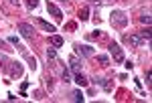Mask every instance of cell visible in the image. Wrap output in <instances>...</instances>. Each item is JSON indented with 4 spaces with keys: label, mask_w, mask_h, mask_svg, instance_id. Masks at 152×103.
Instances as JSON below:
<instances>
[{
    "label": "cell",
    "mask_w": 152,
    "mask_h": 103,
    "mask_svg": "<svg viewBox=\"0 0 152 103\" xmlns=\"http://www.w3.org/2000/svg\"><path fill=\"white\" fill-rule=\"evenodd\" d=\"M112 24H114L116 28L128 26V16H126V12L124 10H114L112 12Z\"/></svg>",
    "instance_id": "6da1fadb"
},
{
    "label": "cell",
    "mask_w": 152,
    "mask_h": 103,
    "mask_svg": "<svg viewBox=\"0 0 152 103\" xmlns=\"http://www.w3.org/2000/svg\"><path fill=\"white\" fill-rule=\"evenodd\" d=\"M107 49H110V53L114 55V61H116V63H124V61H126V59H124V51L120 49L118 43H110Z\"/></svg>",
    "instance_id": "7a4b0ae2"
},
{
    "label": "cell",
    "mask_w": 152,
    "mask_h": 103,
    "mask_svg": "<svg viewBox=\"0 0 152 103\" xmlns=\"http://www.w3.org/2000/svg\"><path fill=\"white\" fill-rule=\"evenodd\" d=\"M16 28H18V33L23 34L24 38H33V36H35V28H33L31 24H26V22H20L18 26H16Z\"/></svg>",
    "instance_id": "3957f363"
},
{
    "label": "cell",
    "mask_w": 152,
    "mask_h": 103,
    "mask_svg": "<svg viewBox=\"0 0 152 103\" xmlns=\"http://www.w3.org/2000/svg\"><path fill=\"white\" fill-rule=\"evenodd\" d=\"M75 53L77 55H83V57H94V46H89V45H77L75 46Z\"/></svg>",
    "instance_id": "277c9868"
},
{
    "label": "cell",
    "mask_w": 152,
    "mask_h": 103,
    "mask_svg": "<svg viewBox=\"0 0 152 103\" xmlns=\"http://www.w3.org/2000/svg\"><path fill=\"white\" fill-rule=\"evenodd\" d=\"M47 10H49V14L55 16V20H63V12H61V8L55 6L53 2H47Z\"/></svg>",
    "instance_id": "5b68a950"
},
{
    "label": "cell",
    "mask_w": 152,
    "mask_h": 103,
    "mask_svg": "<svg viewBox=\"0 0 152 103\" xmlns=\"http://www.w3.org/2000/svg\"><path fill=\"white\" fill-rule=\"evenodd\" d=\"M124 41H126L128 45H132V46H140V45H144V41L140 38V34H126V36H124Z\"/></svg>",
    "instance_id": "8992f818"
},
{
    "label": "cell",
    "mask_w": 152,
    "mask_h": 103,
    "mask_svg": "<svg viewBox=\"0 0 152 103\" xmlns=\"http://www.w3.org/2000/svg\"><path fill=\"white\" fill-rule=\"evenodd\" d=\"M69 65H71V71H73V73H79V71H81V61L75 57V55L69 57Z\"/></svg>",
    "instance_id": "52a82bcc"
},
{
    "label": "cell",
    "mask_w": 152,
    "mask_h": 103,
    "mask_svg": "<svg viewBox=\"0 0 152 103\" xmlns=\"http://www.w3.org/2000/svg\"><path fill=\"white\" fill-rule=\"evenodd\" d=\"M37 22H39V26L43 28V30H47V33H57V28L53 26V24H49V22H45L43 18H37Z\"/></svg>",
    "instance_id": "ba28073f"
},
{
    "label": "cell",
    "mask_w": 152,
    "mask_h": 103,
    "mask_svg": "<svg viewBox=\"0 0 152 103\" xmlns=\"http://www.w3.org/2000/svg\"><path fill=\"white\" fill-rule=\"evenodd\" d=\"M49 43L55 46V49H59V46H63V38H61L59 34H51V36H49Z\"/></svg>",
    "instance_id": "9c48e42d"
},
{
    "label": "cell",
    "mask_w": 152,
    "mask_h": 103,
    "mask_svg": "<svg viewBox=\"0 0 152 103\" xmlns=\"http://www.w3.org/2000/svg\"><path fill=\"white\" fill-rule=\"evenodd\" d=\"M47 61L51 65L57 61V49H47Z\"/></svg>",
    "instance_id": "30bf717a"
},
{
    "label": "cell",
    "mask_w": 152,
    "mask_h": 103,
    "mask_svg": "<svg viewBox=\"0 0 152 103\" xmlns=\"http://www.w3.org/2000/svg\"><path fill=\"white\" fill-rule=\"evenodd\" d=\"M138 34H140V38L144 41V43H148V41H150V36H152V33H150V28H148V26H146V28H142Z\"/></svg>",
    "instance_id": "8fae6325"
},
{
    "label": "cell",
    "mask_w": 152,
    "mask_h": 103,
    "mask_svg": "<svg viewBox=\"0 0 152 103\" xmlns=\"http://www.w3.org/2000/svg\"><path fill=\"white\" fill-rule=\"evenodd\" d=\"M75 83H77V85H81V87H85V85H87V79L83 77L81 73H75Z\"/></svg>",
    "instance_id": "7c38bea8"
},
{
    "label": "cell",
    "mask_w": 152,
    "mask_h": 103,
    "mask_svg": "<svg viewBox=\"0 0 152 103\" xmlns=\"http://www.w3.org/2000/svg\"><path fill=\"white\" fill-rule=\"evenodd\" d=\"M79 18H81V22H85L87 18H89V8L85 6V8H81V12H79Z\"/></svg>",
    "instance_id": "4fadbf2b"
},
{
    "label": "cell",
    "mask_w": 152,
    "mask_h": 103,
    "mask_svg": "<svg viewBox=\"0 0 152 103\" xmlns=\"http://www.w3.org/2000/svg\"><path fill=\"white\" fill-rule=\"evenodd\" d=\"M12 75H23V67H20V63H14V67H12Z\"/></svg>",
    "instance_id": "5bb4252c"
},
{
    "label": "cell",
    "mask_w": 152,
    "mask_h": 103,
    "mask_svg": "<svg viewBox=\"0 0 152 103\" xmlns=\"http://www.w3.org/2000/svg\"><path fill=\"white\" fill-rule=\"evenodd\" d=\"M97 61L102 63V67H107V65H110V59H107V55H99V57H97Z\"/></svg>",
    "instance_id": "9a60e30c"
},
{
    "label": "cell",
    "mask_w": 152,
    "mask_h": 103,
    "mask_svg": "<svg viewBox=\"0 0 152 103\" xmlns=\"http://www.w3.org/2000/svg\"><path fill=\"white\" fill-rule=\"evenodd\" d=\"M140 22H142V24H146V26L150 24V14H148V12H146V14H142V16H140Z\"/></svg>",
    "instance_id": "2e32d148"
},
{
    "label": "cell",
    "mask_w": 152,
    "mask_h": 103,
    "mask_svg": "<svg viewBox=\"0 0 152 103\" xmlns=\"http://www.w3.org/2000/svg\"><path fill=\"white\" fill-rule=\"evenodd\" d=\"M71 97H73V101H83L81 91H73V93H71Z\"/></svg>",
    "instance_id": "e0dca14e"
},
{
    "label": "cell",
    "mask_w": 152,
    "mask_h": 103,
    "mask_svg": "<svg viewBox=\"0 0 152 103\" xmlns=\"http://www.w3.org/2000/svg\"><path fill=\"white\" fill-rule=\"evenodd\" d=\"M94 83H95V85H99V87H105V83H107V81H105L104 77H95Z\"/></svg>",
    "instance_id": "ac0fdd59"
},
{
    "label": "cell",
    "mask_w": 152,
    "mask_h": 103,
    "mask_svg": "<svg viewBox=\"0 0 152 103\" xmlns=\"http://www.w3.org/2000/svg\"><path fill=\"white\" fill-rule=\"evenodd\" d=\"M61 77H63V81H65V83H69V81H71V75H69V71H67V69H63Z\"/></svg>",
    "instance_id": "d6986e66"
},
{
    "label": "cell",
    "mask_w": 152,
    "mask_h": 103,
    "mask_svg": "<svg viewBox=\"0 0 152 103\" xmlns=\"http://www.w3.org/2000/svg\"><path fill=\"white\" fill-rule=\"evenodd\" d=\"M26 6L33 10V8H37V6H39V0H26Z\"/></svg>",
    "instance_id": "ffe728a7"
},
{
    "label": "cell",
    "mask_w": 152,
    "mask_h": 103,
    "mask_svg": "<svg viewBox=\"0 0 152 103\" xmlns=\"http://www.w3.org/2000/svg\"><path fill=\"white\" fill-rule=\"evenodd\" d=\"M8 41H10L12 45H16V46H18V38H16V36H10V38H8Z\"/></svg>",
    "instance_id": "44dd1931"
},
{
    "label": "cell",
    "mask_w": 152,
    "mask_h": 103,
    "mask_svg": "<svg viewBox=\"0 0 152 103\" xmlns=\"http://www.w3.org/2000/svg\"><path fill=\"white\" fill-rule=\"evenodd\" d=\"M150 77H152V73H150V71H146V83H148V85H150Z\"/></svg>",
    "instance_id": "7402d4cb"
},
{
    "label": "cell",
    "mask_w": 152,
    "mask_h": 103,
    "mask_svg": "<svg viewBox=\"0 0 152 103\" xmlns=\"http://www.w3.org/2000/svg\"><path fill=\"white\" fill-rule=\"evenodd\" d=\"M10 4H14V6H18V4H20V0H10Z\"/></svg>",
    "instance_id": "603a6c76"
},
{
    "label": "cell",
    "mask_w": 152,
    "mask_h": 103,
    "mask_svg": "<svg viewBox=\"0 0 152 103\" xmlns=\"http://www.w3.org/2000/svg\"><path fill=\"white\" fill-rule=\"evenodd\" d=\"M91 2H94V4H102L104 0H91Z\"/></svg>",
    "instance_id": "cb8c5ba5"
},
{
    "label": "cell",
    "mask_w": 152,
    "mask_h": 103,
    "mask_svg": "<svg viewBox=\"0 0 152 103\" xmlns=\"http://www.w3.org/2000/svg\"><path fill=\"white\" fill-rule=\"evenodd\" d=\"M104 2H110V0H104Z\"/></svg>",
    "instance_id": "d4e9b609"
}]
</instances>
